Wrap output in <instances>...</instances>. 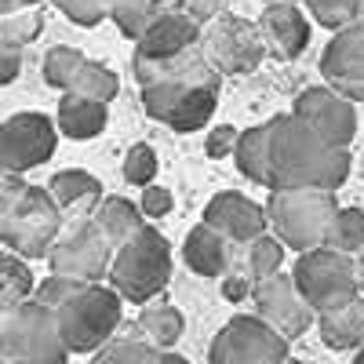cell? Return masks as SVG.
Returning a JSON list of instances; mask_svg holds the SVG:
<instances>
[{
  "mask_svg": "<svg viewBox=\"0 0 364 364\" xmlns=\"http://www.w3.org/2000/svg\"><path fill=\"white\" fill-rule=\"evenodd\" d=\"M346 178H350V146H336L331 139H324L299 113L273 117V186L339 190Z\"/></svg>",
  "mask_w": 364,
  "mask_h": 364,
  "instance_id": "obj_1",
  "label": "cell"
},
{
  "mask_svg": "<svg viewBox=\"0 0 364 364\" xmlns=\"http://www.w3.org/2000/svg\"><path fill=\"white\" fill-rule=\"evenodd\" d=\"M124 295L113 284L80 281L63 302L55 306V317L63 324L70 353H99L124 324Z\"/></svg>",
  "mask_w": 364,
  "mask_h": 364,
  "instance_id": "obj_2",
  "label": "cell"
},
{
  "mask_svg": "<svg viewBox=\"0 0 364 364\" xmlns=\"http://www.w3.org/2000/svg\"><path fill=\"white\" fill-rule=\"evenodd\" d=\"M70 357L63 324L37 295L0 310V360L4 364H63Z\"/></svg>",
  "mask_w": 364,
  "mask_h": 364,
  "instance_id": "obj_3",
  "label": "cell"
},
{
  "mask_svg": "<svg viewBox=\"0 0 364 364\" xmlns=\"http://www.w3.org/2000/svg\"><path fill=\"white\" fill-rule=\"evenodd\" d=\"M266 211L273 233L291 252H310L317 245H328V230L339 211V200L336 190L324 186H273Z\"/></svg>",
  "mask_w": 364,
  "mask_h": 364,
  "instance_id": "obj_4",
  "label": "cell"
},
{
  "mask_svg": "<svg viewBox=\"0 0 364 364\" xmlns=\"http://www.w3.org/2000/svg\"><path fill=\"white\" fill-rule=\"evenodd\" d=\"M63 226L66 211L58 208L48 186H26L15 200L0 204V240L26 259H48Z\"/></svg>",
  "mask_w": 364,
  "mask_h": 364,
  "instance_id": "obj_5",
  "label": "cell"
},
{
  "mask_svg": "<svg viewBox=\"0 0 364 364\" xmlns=\"http://www.w3.org/2000/svg\"><path fill=\"white\" fill-rule=\"evenodd\" d=\"M168 277H171V245L161 230H154L146 223L135 237H128L124 245L117 248L106 281L128 302L146 306L154 295L164 291Z\"/></svg>",
  "mask_w": 364,
  "mask_h": 364,
  "instance_id": "obj_6",
  "label": "cell"
},
{
  "mask_svg": "<svg viewBox=\"0 0 364 364\" xmlns=\"http://www.w3.org/2000/svg\"><path fill=\"white\" fill-rule=\"evenodd\" d=\"M291 273H295L302 295L314 302L317 317L328 314V310H339L343 302H350L364 291L357 255L343 252V248H331V245H317L310 252H299Z\"/></svg>",
  "mask_w": 364,
  "mask_h": 364,
  "instance_id": "obj_7",
  "label": "cell"
},
{
  "mask_svg": "<svg viewBox=\"0 0 364 364\" xmlns=\"http://www.w3.org/2000/svg\"><path fill=\"white\" fill-rule=\"evenodd\" d=\"M113 255L117 245L109 240V233L99 226L95 215H84V219H66L63 233L48 252V262L55 273H70L80 281H102L109 277Z\"/></svg>",
  "mask_w": 364,
  "mask_h": 364,
  "instance_id": "obj_8",
  "label": "cell"
},
{
  "mask_svg": "<svg viewBox=\"0 0 364 364\" xmlns=\"http://www.w3.org/2000/svg\"><path fill=\"white\" fill-rule=\"evenodd\" d=\"M288 336L277 331L262 314H237L219 328L208 350L211 364H281L288 360Z\"/></svg>",
  "mask_w": 364,
  "mask_h": 364,
  "instance_id": "obj_9",
  "label": "cell"
},
{
  "mask_svg": "<svg viewBox=\"0 0 364 364\" xmlns=\"http://www.w3.org/2000/svg\"><path fill=\"white\" fill-rule=\"evenodd\" d=\"M255 314H262L277 331H284L288 339H302L317 324L314 302L302 295L295 273H273V277L255 281Z\"/></svg>",
  "mask_w": 364,
  "mask_h": 364,
  "instance_id": "obj_10",
  "label": "cell"
},
{
  "mask_svg": "<svg viewBox=\"0 0 364 364\" xmlns=\"http://www.w3.org/2000/svg\"><path fill=\"white\" fill-rule=\"evenodd\" d=\"M58 132H63L58 120H51L44 113H15V117H8L4 132H0L4 168L8 171H29V168H41L44 161H51Z\"/></svg>",
  "mask_w": 364,
  "mask_h": 364,
  "instance_id": "obj_11",
  "label": "cell"
},
{
  "mask_svg": "<svg viewBox=\"0 0 364 364\" xmlns=\"http://www.w3.org/2000/svg\"><path fill=\"white\" fill-rule=\"evenodd\" d=\"M200 44L223 73H252L266 55L262 29L252 26L248 18H233V15L211 22L208 33H200Z\"/></svg>",
  "mask_w": 364,
  "mask_h": 364,
  "instance_id": "obj_12",
  "label": "cell"
},
{
  "mask_svg": "<svg viewBox=\"0 0 364 364\" xmlns=\"http://www.w3.org/2000/svg\"><path fill=\"white\" fill-rule=\"evenodd\" d=\"M291 113L310 120V124L336 146H350L353 135H357V106H353L350 95H343V91L331 87V84H317V87L299 91V99L291 102Z\"/></svg>",
  "mask_w": 364,
  "mask_h": 364,
  "instance_id": "obj_13",
  "label": "cell"
},
{
  "mask_svg": "<svg viewBox=\"0 0 364 364\" xmlns=\"http://www.w3.org/2000/svg\"><path fill=\"white\" fill-rule=\"evenodd\" d=\"M321 73L343 95L364 102V18L336 29V37L321 55Z\"/></svg>",
  "mask_w": 364,
  "mask_h": 364,
  "instance_id": "obj_14",
  "label": "cell"
},
{
  "mask_svg": "<svg viewBox=\"0 0 364 364\" xmlns=\"http://www.w3.org/2000/svg\"><path fill=\"white\" fill-rule=\"evenodd\" d=\"M204 219L211 226H219L233 245H252L255 237H262L269 230V211L259 208L255 200H248L245 193H215L204 208Z\"/></svg>",
  "mask_w": 364,
  "mask_h": 364,
  "instance_id": "obj_15",
  "label": "cell"
},
{
  "mask_svg": "<svg viewBox=\"0 0 364 364\" xmlns=\"http://www.w3.org/2000/svg\"><path fill=\"white\" fill-rule=\"evenodd\" d=\"M135 44H139V55H149V58L178 55V51L200 44V22L190 11H161Z\"/></svg>",
  "mask_w": 364,
  "mask_h": 364,
  "instance_id": "obj_16",
  "label": "cell"
},
{
  "mask_svg": "<svg viewBox=\"0 0 364 364\" xmlns=\"http://www.w3.org/2000/svg\"><path fill=\"white\" fill-rule=\"evenodd\" d=\"M230 248H233V240L219 226L200 219L186 233V240H182V259H186V266L193 273H200V277H223L230 269Z\"/></svg>",
  "mask_w": 364,
  "mask_h": 364,
  "instance_id": "obj_17",
  "label": "cell"
},
{
  "mask_svg": "<svg viewBox=\"0 0 364 364\" xmlns=\"http://www.w3.org/2000/svg\"><path fill=\"white\" fill-rule=\"evenodd\" d=\"M262 26L281 58H299L310 44V22L291 0H269L262 8Z\"/></svg>",
  "mask_w": 364,
  "mask_h": 364,
  "instance_id": "obj_18",
  "label": "cell"
},
{
  "mask_svg": "<svg viewBox=\"0 0 364 364\" xmlns=\"http://www.w3.org/2000/svg\"><path fill=\"white\" fill-rule=\"evenodd\" d=\"M48 190L58 200V208L66 211V219H84V215H95V208L102 204V182L95 175H87L80 168H66V171H55L48 178Z\"/></svg>",
  "mask_w": 364,
  "mask_h": 364,
  "instance_id": "obj_19",
  "label": "cell"
},
{
  "mask_svg": "<svg viewBox=\"0 0 364 364\" xmlns=\"http://www.w3.org/2000/svg\"><path fill=\"white\" fill-rule=\"evenodd\" d=\"M233 164L237 171L259 182V186H273V117L266 124H255V128H245L240 132V142L233 149Z\"/></svg>",
  "mask_w": 364,
  "mask_h": 364,
  "instance_id": "obj_20",
  "label": "cell"
},
{
  "mask_svg": "<svg viewBox=\"0 0 364 364\" xmlns=\"http://www.w3.org/2000/svg\"><path fill=\"white\" fill-rule=\"evenodd\" d=\"M55 120H58V128H63L66 139L84 142V139L102 135L109 113H106V102H102V99L80 95V91H63V95H58V113H55Z\"/></svg>",
  "mask_w": 364,
  "mask_h": 364,
  "instance_id": "obj_21",
  "label": "cell"
},
{
  "mask_svg": "<svg viewBox=\"0 0 364 364\" xmlns=\"http://www.w3.org/2000/svg\"><path fill=\"white\" fill-rule=\"evenodd\" d=\"M321 339L324 346L339 350V353H357L364 346V291L350 302H343L339 310H328L317 317Z\"/></svg>",
  "mask_w": 364,
  "mask_h": 364,
  "instance_id": "obj_22",
  "label": "cell"
},
{
  "mask_svg": "<svg viewBox=\"0 0 364 364\" xmlns=\"http://www.w3.org/2000/svg\"><path fill=\"white\" fill-rule=\"evenodd\" d=\"M95 364H182V357H175L171 350L157 346L154 339L142 336H113L99 353H91Z\"/></svg>",
  "mask_w": 364,
  "mask_h": 364,
  "instance_id": "obj_23",
  "label": "cell"
},
{
  "mask_svg": "<svg viewBox=\"0 0 364 364\" xmlns=\"http://www.w3.org/2000/svg\"><path fill=\"white\" fill-rule=\"evenodd\" d=\"M95 219L120 248L128 237H135L146 226V211H142V204H132L128 197H102V204L95 208Z\"/></svg>",
  "mask_w": 364,
  "mask_h": 364,
  "instance_id": "obj_24",
  "label": "cell"
},
{
  "mask_svg": "<svg viewBox=\"0 0 364 364\" xmlns=\"http://www.w3.org/2000/svg\"><path fill=\"white\" fill-rule=\"evenodd\" d=\"M219 106V87H190L186 95L178 99V106L171 109V117L164 120V124L178 135H190V132H200L211 113H215Z\"/></svg>",
  "mask_w": 364,
  "mask_h": 364,
  "instance_id": "obj_25",
  "label": "cell"
},
{
  "mask_svg": "<svg viewBox=\"0 0 364 364\" xmlns=\"http://www.w3.org/2000/svg\"><path fill=\"white\" fill-rule=\"evenodd\" d=\"M139 328H142V336L146 339H154L157 346H164V350H171L178 339H182V328H186V317H182V310L178 306H171V302H157V306H146L139 310V321H135Z\"/></svg>",
  "mask_w": 364,
  "mask_h": 364,
  "instance_id": "obj_26",
  "label": "cell"
},
{
  "mask_svg": "<svg viewBox=\"0 0 364 364\" xmlns=\"http://www.w3.org/2000/svg\"><path fill=\"white\" fill-rule=\"evenodd\" d=\"M29 262L33 259H26L11 248L4 252V259H0V310H8V306H15V302H22V299H29L37 291Z\"/></svg>",
  "mask_w": 364,
  "mask_h": 364,
  "instance_id": "obj_27",
  "label": "cell"
},
{
  "mask_svg": "<svg viewBox=\"0 0 364 364\" xmlns=\"http://www.w3.org/2000/svg\"><path fill=\"white\" fill-rule=\"evenodd\" d=\"M168 0H109V18L120 26V33L139 41L149 22H154L161 11H164Z\"/></svg>",
  "mask_w": 364,
  "mask_h": 364,
  "instance_id": "obj_28",
  "label": "cell"
},
{
  "mask_svg": "<svg viewBox=\"0 0 364 364\" xmlns=\"http://www.w3.org/2000/svg\"><path fill=\"white\" fill-rule=\"evenodd\" d=\"M284 240L277 233H262L255 237L252 245H248V269H252V277L262 281V277H273V273H281L284 266Z\"/></svg>",
  "mask_w": 364,
  "mask_h": 364,
  "instance_id": "obj_29",
  "label": "cell"
},
{
  "mask_svg": "<svg viewBox=\"0 0 364 364\" xmlns=\"http://www.w3.org/2000/svg\"><path fill=\"white\" fill-rule=\"evenodd\" d=\"M328 245L343 248V252H353V255L364 252V211L360 208H339L336 211L331 230H328Z\"/></svg>",
  "mask_w": 364,
  "mask_h": 364,
  "instance_id": "obj_30",
  "label": "cell"
},
{
  "mask_svg": "<svg viewBox=\"0 0 364 364\" xmlns=\"http://www.w3.org/2000/svg\"><path fill=\"white\" fill-rule=\"evenodd\" d=\"M84 63H87V58H84L77 48H63V44H58V48H51V51L44 55V80H48L55 91H70Z\"/></svg>",
  "mask_w": 364,
  "mask_h": 364,
  "instance_id": "obj_31",
  "label": "cell"
},
{
  "mask_svg": "<svg viewBox=\"0 0 364 364\" xmlns=\"http://www.w3.org/2000/svg\"><path fill=\"white\" fill-rule=\"evenodd\" d=\"M70 91H80V95H91V99L109 102V99H117L120 80H117V73H113L106 63H91V58H87V63L80 66V73H77V80H73Z\"/></svg>",
  "mask_w": 364,
  "mask_h": 364,
  "instance_id": "obj_32",
  "label": "cell"
},
{
  "mask_svg": "<svg viewBox=\"0 0 364 364\" xmlns=\"http://www.w3.org/2000/svg\"><path fill=\"white\" fill-rule=\"evenodd\" d=\"M41 29H44V15L37 8H18V11H8L0 18V41L29 44L41 37Z\"/></svg>",
  "mask_w": 364,
  "mask_h": 364,
  "instance_id": "obj_33",
  "label": "cell"
},
{
  "mask_svg": "<svg viewBox=\"0 0 364 364\" xmlns=\"http://www.w3.org/2000/svg\"><path fill=\"white\" fill-rule=\"evenodd\" d=\"M306 8H310V15H314L321 26L343 29V26H350V22L360 18L364 0H306Z\"/></svg>",
  "mask_w": 364,
  "mask_h": 364,
  "instance_id": "obj_34",
  "label": "cell"
},
{
  "mask_svg": "<svg viewBox=\"0 0 364 364\" xmlns=\"http://www.w3.org/2000/svg\"><path fill=\"white\" fill-rule=\"evenodd\" d=\"M124 178L132 186H149L157 178V149L149 142H135L124 154Z\"/></svg>",
  "mask_w": 364,
  "mask_h": 364,
  "instance_id": "obj_35",
  "label": "cell"
},
{
  "mask_svg": "<svg viewBox=\"0 0 364 364\" xmlns=\"http://www.w3.org/2000/svg\"><path fill=\"white\" fill-rule=\"evenodd\" d=\"M55 8L63 11L70 22L77 26H99L102 18H109V0H55Z\"/></svg>",
  "mask_w": 364,
  "mask_h": 364,
  "instance_id": "obj_36",
  "label": "cell"
},
{
  "mask_svg": "<svg viewBox=\"0 0 364 364\" xmlns=\"http://www.w3.org/2000/svg\"><path fill=\"white\" fill-rule=\"evenodd\" d=\"M139 204H142V211H146V219H164V215H171L175 197H171L168 186H157V182H149V186H142Z\"/></svg>",
  "mask_w": 364,
  "mask_h": 364,
  "instance_id": "obj_37",
  "label": "cell"
},
{
  "mask_svg": "<svg viewBox=\"0 0 364 364\" xmlns=\"http://www.w3.org/2000/svg\"><path fill=\"white\" fill-rule=\"evenodd\" d=\"M240 142V132L233 124H219V128H211L208 132V142H204V154L211 161H223V157H233V149Z\"/></svg>",
  "mask_w": 364,
  "mask_h": 364,
  "instance_id": "obj_38",
  "label": "cell"
},
{
  "mask_svg": "<svg viewBox=\"0 0 364 364\" xmlns=\"http://www.w3.org/2000/svg\"><path fill=\"white\" fill-rule=\"evenodd\" d=\"M22 48L15 41H0V84H11L22 73Z\"/></svg>",
  "mask_w": 364,
  "mask_h": 364,
  "instance_id": "obj_39",
  "label": "cell"
},
{
  "mask_svg": "<svg viewBox=\"0 0 364 364\" xmlns=\"http://www.w3.org/2000/svg\"><path fill=\"white\" fill-rule=\"evenodd\" d=\"M255 281V277H252ZM248 277H237V273H223V299H230V302H240V299H248L252 291H255V284H252Z\"/></svg>",
  "mask_w": 364,
  "mask_h": 364,
  "instance_id": "obj_40",
  "label": "cell"
},
{
  "mask_svg": "<svg viewBox=\"0 0 364 364\" xmlns=\"http://www.w3.org/2000/svg\"><path fill=\"white\" fill-rule=\"evenodd\" d=\"M186 11L204 26L208 18H215V11H219V0H186Z\"/></svg>",
  "mask_w": 364,
  "mask_h": 364,
  "instance_id": "obj_41",
  "label": "cell"
},
{
  "mask_svg": "<svg viewBox=\"0 0 364 364\" xmlns=\"http://www.w3.org/2000/svg\"><path fill=\"white\" fill-rule=\"evenodd\" d=\"M41 0H0V15H8V11H18V8H37Z\"/></svg>",
  "mask_w": 364,
  "mask_h": 364,
  "instance_id": "obj_42",
  "label": "cell"
},
{
  "mask_svg": "<svg viewBox=\"0 0 364 364\" xmlns=\"http://www.w3.org/2000/svg\"><path fill=\"white\" fill-rule=\"evenodd\" d=\"M357 262H360V288H364V252H360V259H357Z\"/></svg>",
  "mask_w": 364,
  "mask_h": 364,
  "instance_id": "obj_43",
  "label": "cell"
},
{
  "mask_svg": "<svg viewBox=\"0 0 364 364\" xmlns=\"http://www.w3.org/2000/svg\"><path fill=\"white\" fill-rule=\"evenodd\" d=\"M353 360H360V364H364V346H360V350L353 353Z\"/></svg>",
  "mask_w": 364,
  "mask_h": 364,
  "instance_id": "obj_44",
  "label": "cell"
},
{
  "mask_svg": "<svg viewBox=\"0 0 364 364\" xmlns=\"http://www.w3.org/2000/svg\"><path fill=\"white\" fill-rule=\"evenodd\" d=\"M360 18H364V11H360Z\"/></svg>",
  "mask_w": 364,
  "mask_h": 364,
  "instance_id": "obj_45",
  "label": "cell"
}]
</instances>
